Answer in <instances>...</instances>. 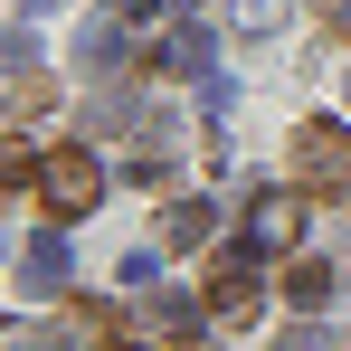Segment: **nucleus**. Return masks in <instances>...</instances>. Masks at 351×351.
<instances>
[{
    "mask_svg": "<svg viewBox=\"0 0 351 351\" xmlns=\"http://www.w3.org/2000/svg\"><path fill=\"white\" fill-rule=\"evenodd\" d=\"M0 351H66L48 323H0Z\"/></svg>",
    "mask_w": 351,
    "mask_h": 351,
    "instance_id": "15",
    "label": "nucleus"
},
{
    "mask_svg": "<svg viewBox=\"0 0 351 351\" xmlns=\"http://www.w3.org/2000/svg\"><path fill=\"white\" fill-rule=\"evenodd\" d=\"M162 66H171V76H209V29H199V19H171V38H162Z\"/></svg>",
    "mask_w": 351,
    "mask_h": 351,
    "instance_id": "8",
    "label": "nucleus"
},
{
    "mask_svg": "<svg viewBox=\"0 0 351 351\" xmlns=\"http://www.w3.org/2000/svg\"><path fill=\"white\" fill-rule=\"evenodd\" d=\"M313 19H323L332 38H351V0H313Z\"/></svg>",
    "mask_w": 351,
    "mask_h": 351,
    "instance_id": "18",
    "label": "nucleus"
},
{
    "mask_svg": "<svg viewBox=\"0 0 351 351\" xmlns=\"http://www.w3.org/2000/svg\"><path fill=\"white\" fill-rule=\"evenodd\" d=\"M38 199H48L58 219H86V209L105 199V162H95L86 143H58V152H38Z\"/></svg>",
    "mask_w": 351,
    "mask_h": 351,
    "instance_id": "1",
    "label": "nucleus"
},
{
    "mask_svg": "<svg viewBox=\"0 0 351 351\" xmlns=\"http://www.w3.org/2000/svg\"><path fill=\"white\" fill-rule=\"evenodd\" d=\"M152 332L162 342H199V304L190 294H152Z\"/></svg>",
    "mask_w": 351,
    "mask_h": 351,
    "instance_id": "13",
    "label": "nucleus"
},
{
    "mask_svg": "<svg viewBox=\"0 0 351 351\" xmlns=\"http://www.w3.org/2000/svg\"><path fill=\"white\" fill-rule=\"evenodd\" d=\"M209 228H219V209H209V199H171V219H162V247H209Z\"/></svg>",
    "mask_w": 351,
    "mask_h": 351,
    "instance_id": "10",
    "label": "nucleus"
},
{
    "mask_svg": "<svg viewBox=\"0 0 351 351\" xmlns=\"http://www.w3.org/2000/svg\"><path fill=\"white\" fill-rule=\"evenodd\" d=\"M247 247H256V256H285L294 237H304V199H294V190H256V209H247Z\"/></svg>",
    "mask_w": 351,
    "mask_h": 351,
    "instance_id": "4",
    "label": "nucleus"
},
{
    "mask_svg": "<svg viewBox=\"0 0 351 351\" xmlns=\"http://www.w3.org/2000/svg\"><path fill=\"white\" fill-rule=\"evenodd\" d=\"M48 105H58V86H48V76H38V66H10V95H0V114H19V123H38V114H48Z\"/></svg>",
    "mask_w": 351,
    "mask_h": 351,
    "instance_id": "9",
    "label": "nucleus"
},
{
    "mask_svg": "<svg viewBox=\"0 0 351 351\" xmlns=\"http://www.w3.org/2000/svg\"><path fill=\"white\" fill-rule=\"evenodd\" d=\"M342 95H351V76H342Z\"/></svg>",
    "mask_w": 351,
    "mask_h": 351,
    "instance_id": "20",
    "label": "nucleus"
},
{
    "mask_svg": "<svg viewBox=\"0 0 351 351\" xmlns=\"http://www.w3.org/2000/svg\"><path fill=\"white\" fill-rule=\"evenodd\" d=\"M276 351H332V332H323V323L304 313V323H294V332H285V342H276Z\"/></svg>",
    "mask_w": 351,
    "mask_h": 351,
    "instance_id": "17",
    "label": "nucleus"
},
{
    "mask_svg": "<svg viewBox=\"0 0 351 351\" xmlns=\"http://www.w3.org/2000/svg\"><path fill=\"white\" fill-rule=\"evenodd\" d=\"M332 285H342V276H332V266H313V256H294V266H285V304H294V313H323Z\"/></svg>",
    "mask_w": 351,
    "mask_h": 351,
    "instance_id": "7",
    "label": "nucleus"
},
{
    "mask_svg": "<svg viewBox=\"0 0 351 351\" xmlns=\"http://www.w3.org/2000/svg\"><path fill=\"white\" fill-rule=\"evenodd\" d=\"M76 76H95V86L123 76V29L114 19H86V29H76Z\"/></svg>",
    "mask_w": 351,
    "mask_h": 351,
    "instance_id": "5",
    "label": "nucleus"
},
{
    "mask_svg": "<svg viewBox=\"0 0 351 351\" xmlns=\"http://www.w3.org/2000/svg\"><path fill=\"white\" fill-rule=\"evenodd\" d=\"M256 313H266V276H256V247L237 237L209 266V323H256Z\"/></svg>",
    "mask_w": 351,
    "mask_h": 351,
    "instance_id": "3",
    "label": "nucleus"
},
{
    "mask_svg": "<svg viewBox=\"0 0 351 351\" xmlns=\"http://www.w3.org/2000/svg\"><path fill=\"white\" fill-rule=\"evenodd\" d=\"M294 171L313 180L323 199H351V123L304 114V123H294Z\"/></svg>",
    "mask_w": 351,
    "mask_h": 351,
    "instance_id": "2",
    "label": "nucleus"
},
{
    "mask_svg": "<svg viewBox=\"0 0 351 351\" xmlns=\"http://www.w3.org/2000/svg\"><path fill=\"white\" fill-rule=\"evenodd\" d=\"M285 19H294V0H228V29H237V38H276Z\"/></svg>",
    "mask_w": 351,
    "mask_h": 351,
    "instance_id": "11",
    "label": "nucleus"
},
{
    "mask_svg": "<svg viewBox=\"0 0 351 351\" xmlns=\"http://www.w3.org/2000/svg\"><path fill=\"white\" fill-rule=\"evenodd\" d=\"M58 342L66 351H105V342H114V313H105V304H76V313L58 323Z\"/></svg>",
    "mask_w": 351,
    "mask_h": 351,
    "instance_id": "12",
    "label": "nucleus"
},
{
    "mask_svg": "<svg viewBox=\"0 0 351 351\" xmlns=\"http://www.w3.org/2000/svg\"><path fill=\"white\" fill-rule=\"evenodd\" d=\"M29 10H48V0H29Z\"/></svg>",
    "mask_w": 351,
    "mask_h": 351,
    "instance_id": "19",
    "label": "nucleus"
},
{
    "mask_svg": "<svg viewBox=\"0 0 351 351\" xmlns=\"http://www.w3.org/2000/svg\"><path fill=\"white\" fill-rule=\"evenodd\" d=\"M133 123H143V95H95V133H133Z\"/></svg>",
    "mask_w": 351,
    "mask_h": 351,
    "instance_id": "14",
    "label": "nucleus"
},
{
    "mask_svg": "<svg viewBox=\"0 0 351 351\" xmlns=\"http://www.w3.org/2000/svg\"><path fill=\"white\" fill-rule=\"evenodd\" d=\"M19 266H29V294H58L66 276H76V266H66V237H58V228H38V237H29V247H19Z\"/></svg>",
    "mask_w": 351,
    "mask_h": 351,
    "instance_id": "6",
    "label": "nucleus"
},
{
    "mask_svg": "<svg viewBox=\"0 0 351 351\" xmlns=\"http://www.w3.org/2000/svg\"><path fill=\"white\" fill-rule=\"evenodd\" d=\"M10 66H38V29H0V76Z\"/></svg>",
    "mask_w": 351,
    "mask_h": 351,
    "instance_id": "16",
    "label": "nucleus"
}]
</instances>
